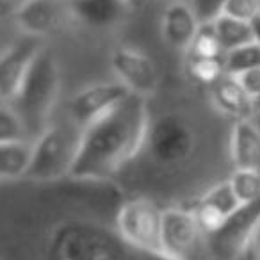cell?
<instances>
[{
    "mask_svg": "<svg viewBox=\"0 0 260 260\" xmlns=\"http://www.w3.org/2000/svg\"><path fill=\"white\" fill-rule=\"evenodd\" d=\"M61 89V72L55 55L48 48H41L30 64L27 77L8 105L20 116L25 132L40 138L48 128V121L57 104Z\"/></svg>",
    "mask_w": 260,
    "mask_h": 260,
    "instance_id": "3",
    "label": "cell"
},
{
    "mask_svg": "<svg viewBox=\"0 0 260 260\" xmlns=\"http://www.w3.org/2000/svg\"><path fill=\"white\" fill-rule=\"evenodd\" d=\"M223 15L241 20V22L253 23L260 16V9L255 0H228V4L223 9Z\"/></svg>",
    "mask_w": 260,
    "mask_h": 260,
    "instance_id": "25",
    "label": "cell"
},
{
    "mask_svg": "<svg viewBox=\"0 0 260 260\" xmlns=\"http://www.w3.org/2000/svg\"><path fill=\"white\" fill-rule=\"evenodd\" d=\"M162 249L170 260H212L209 232L189 207L164 209Z\"/></svg>",
    "mask_w": 260,
    "mask_h": 260,
    "instance_id": "7",
    "label": "cell"
},
{
    "mask_svg": "<svg viewBox=\"0 0 260 260\" xmlns=\"http://www.w3.org/2000/svg\"><path fill=\"white\" fill-rule=\"evenodd\" d=\"M253 119H255V123H256V125L260 126V114H256V116H255V118H253Z\"/></svg>",
    "mask_w": 260,
    "mask_h": 260,
    "instance_id": "30",
    "label": "cell"
},
{
    "mask_svg": "<svg viewBox=\"0 0 260 260\" xmlns=\"http://www.w3.org/2000/svg\"><path fill=\"white\" fill-rule=\"evenodd\" d=\"M187 70L194 80L202 84H216L223 75H226L223 57H191L187 55Z\"/></svg>",
    "mask_w": 260,
    "mask_h": 260,
    "instance_id": "22",
    "label": "cell"
},
{
    "mask_svg": "<svg viewBox=\"0 0 260 260\" xmlns=\"http://www.w3.org/2000/svg\"><path fill=\"white\" fill-rule=\"evenodd\" d=\"M242 260H260V221L255 228V234H253L251 241H249L246 253L242 256Z\"/></svg>",
    "mask_w": 260,
    "mask_h": 260,
    "instance_id": "28",
    "label": "cell"
},
{
    "mask_svg": "<svg viewBox=\"0 0 260 260\" xmlns=\"http://www.w3.org/2000/svg\"><path fill=\"white\" fill-rule=\"evenodd\" d=\"M237 79H239V82L242 84V87L246 89V93L251 96V100H255L260 93V68L242 73Z\"/></svg>",
    "mask_w": 260,
    "mask_h": 260,
    "instance_id": "27",
    "label": "cell"
},
{
    "mask_svg": "<svg viewBox=\"0 0 260 260\" xmlns=\"http://www.w3.org/2000/svg\"><path fill=\"white\" fill-rule=\"evenodd\" d=\"M200 27L202 23L194 9L185 2H175L168 6L162 15V38L173 48L187 52L196 34L200 32Z\"/></svg>",
    "mask_w": 260,
    "mask_h": 260,
    "instance_id": "13",
    "label": "cell"
},
{
    "mask_svg": "<svg viewBox=\"0 0 260 260\" xmlns=\"http://www.w3.org/2000/svg\"><path fill=\"white\" fill-rule=\"evenodd\" d=\"M68 4L72 16L94 29L119 23L130 8L125 0H68Z\"/></svg>",
    "mask_w": 260,
    "mask_h": 260,
    "instance_id": "16",
    "label": "cell"
},
{
    "mask_svg": "<svg viewBox=\"0 0 260 260\" xmlns=\"http://www.w3.org/2000/svg\"><path fill=\"white\" fill-rule=\"evenodd\" d=\"M255 2H256V6H258V9H260V0H255Z\"/></svg>",
    "mask_w": 260,
    "mask_h": 260,
    "instance_id": "32",
    "label": "cell"
},
{
    "mask_svg": "<svg viewBox=\"0 0 260 260\" xmlns=\"http://www.w3.org/2000/svg\"><path fill=\"white\" fill-rule=\"evenodd\" d=\"M70 13L68 0H25L15 11V20L29 36L55 30Z\"/></svg>",
    "mask_w": 260,
    "mask_h": 260,
    "instance_id": "12",
    "label": "cell"
},
{
    "mask_svg": "<svg viewBox=\"0 0 260 260\" xmlns=\"http://www.w3.org/2000/svg\"><path fill=\"white\" fill-rule=\"evenodd\" d=\"M82 128L73 121L50 125L32 143V162L25 180L48 185L68 180L79 153Z\"/></svg>",
    "mask_w": 260,
    "mask_h": 260,
    "instance_id": "4",
    "label": "cell"
},
{
    "mask_svg": "<svg viewBox=\"0 0 260 260\" xmlns=\"http://www.w3.org/2000/svg\"><path fill=\"white\" fill-rule=\"evenodd\" d=\"M125 2H126V4H128V6H132V4H134V2H138V0H125Z\"/></svg>",
    "mask_w": 260,
    "mask_h": 260,
    "instance_id": "31",
    "label": "cell"
},
{
    "mask_svg": "<svg viewBox=\"0 0 260 260\" xmlns=\"http://www.w3.org/2000/svg\"><path fill=\"white\" fill-rule=\"evenodd\" d=\"M253 32H255V41L260 45V16L253 22Z\"/></svg>",
    "mask_w": 260,
    "mask_h": 260,
    "instance_id": "29",
    "label": "cell"
},
{
    "mask_svg": "<svg viewBox=\"0 0 260 260\" xmlns=\"http://www.w3.org/2000/svg\"><path fill=\"white\" fill-rule=\"evenodd\" d=\"M70 180L8 207L0 260H170L123 239L116 216L125 196L109 182Z\"/></svg>",
    "mask_w": 260,
    "mask_h": 260,
    "instance_id": "1",
    "label": "cell"
},
{
    "mask_svg": "<svg viewBox=\"0 0 260 260\" xmlns=\"http://www.w3.org/2000/svg\"><path fill=\"white\" fill-rule=\"evenodd\" d=\"M34 145L23 141L0 143V177L4 182L25 180L32 162Z\"/></svg>",
    "mask_w": 260,
    "mask_h": 260,
    "instance_id": "17",
    "label": "cell"
},
{
    "mask_svg": "<svg viewBox=\"0 0 260 260\" xmlns=\"http://www.w3.org/2000/svg\"><path fill=\"white\" fill-rule=\"evenodd\" d=\"M164 207L148 196H128L116 216V226L125 241L153 255H162Z\"/></svg>",
    "mask_w": 260,
    "mask_h": 260,
    "instance_id": "6",
    "label": "cell"
},
{
    "mask_svg": "<svg viewBox=\"0 0 260 260\" xmlns=\"http://www.w3.org/2000/svg\"><path fill=\"white\" fill-rule=\"evenodd\" d=\"M224 68H226V75L234 77L260 68V45L253 41L244 47L226 52L224 54Z\"/></svg>",
    "mask_w": 260,
    "mask_h": 260,
    "instance_id": "20",
    "label": "cell"
},
{
    "mask_svg": "<svg viewBox=\"0 0 260 260\" xmlns=\"http://www.w3.org/2000/svg\"><path fill=\"white\" fill-rule=\"evenodd\" d=\"M150 116L146 100L130 93L121 104L82 130L73 180L109 182L145 150Z\"/></svg>",
    "mask_w": 260,
    "mask_h": 260,
    "instance_id": "2",
    "label": "cell"
},
{
    "mask_svg": "<svg viewBox=\"0 0 260 260\" xmlns=\"http://www.w3.org/2000/svg\"><path fill=\"white\" fill-rule=\"evenodd\" d=\"M194 202H202V203H205V205L212 207L214 210H217V212L226 217V219L242 205L237 196H235L234 189H232L228 180L217 182V184L210 185V187L205 189V191L200 194V198L194 200Z\"/></svg>",
    "mask_w": 260,
    "mask_h": 260,
    "instance_id": "19",
    "label": "cell"
},
{
    "mask_svg": "<svg viewBox=\"0 0 260 260\" xmlns=\"http://www.w3.org/2000/svg\"><path fill=\"white\" fill-rule=\"evenodd\" d=\"M128 94L130 91L121 82L91 84L70 100V121L84 130L109 111H112L118 104H121Z\"/></svg>",
    "mask_w": 260,
    "mask_h": 260,
    "instance_id": "9",
    "label": "cell"
},
{
    "mask_svg": "<svg viewBox=\"0 0 260 260\" xmlns=\"http://www.w3.org/2000/svg\"><path fill=\"white\" fill-rule=\"evenodd\" d=\"M212 100L221 112L234 118L235 121L255 118L251 96L234 75H223L216 84H212Z\"/></svg>",
    "mask_w": 260,
    "mask_h": 260,
    "instance_id": "15",
    "label": "cell"
},
{
    "mask_svg": "<svg viewBox=\"0 0 260 260\" xmlns=\"http://www.w3.org/2000/svg\"><path fill=\"white\" fill-rule=\"evenodd\" d=\"M212 27H214V30H216V36H217V40H219L221 47H223L224 54L255 41L253 23L241 22V20L221 15L212 22Z\"/></svg>",
    "mask_w": 260,
    "mask_h": 260,
    "instance_id": "18",
    "label": "cell"
},
{
    "mask_svg": "<svg viewBox=\"0 0 260 260\" xmlns=\"http://www.w3.org/2000/svg\"><path fill=\"white\" fill-rule=\"evenodd\" d=\"M187 55L191 57H223L224 50L216 36L212 23H203L200 32L196 34L194 41L189 47Z\"/></svg>",
    "mask_w": 260,
    "mask_h": 260,
    "instance_id": "23",
    "label": "cell"
},
{
    "mask_svg": "<svg viewBox=\"0 0 260 260\" xmlns=\"http://www.w3.org/2000/svg\"><path fill=\"white\" fill-rule=\"evenodd\" d=\"M260 221V200L241 205L216 232L209 234L212 260H242Z\"/></svg>",
    "mask_w": 260,
    "mask_h": 260,
    "instance_id": "8",
    "label": "cell"
},
{
    "mask_svg": "<svg viewBox=\"0 0 260 260\" xmlns=\"http://www.w3.org/2000/svg\"><path fill=\"white\" fill-rule=\"evenodd\" d=\"M228 182L242 205L260 200V170H235Z\"/></svg>",
    "mask_w": 260,
    "mask_h": 260,
    "instance_id": "21",
    "label": "cell"
},
{
    "mask_svg": "<svg viewBox=\"0 0 260 260\" xmlns=\"http://www.w3.org/2000/svg\"><path fill=\"white\" fill-rule=\"evenodd\" d=\"M41 45L34 38L20 41L2 54L0 61V94L4 104H8L16 94L18 87L22 86L23 79L30 70V64L40 54Z\"/></svg>",
    "mask_w": 260,
    "mask_h": 260,
    "instance_id": "11",
    "label": "cell"
},
{
    "mask_svg": "<svg viewBox=\"0 0 260 260\" xmlns=\"http://www.w3.org/2000/svg\"><path fill=\"white\" fill-rule=\"evenodd\" d=\"M230 155L235 170H260V126L255 119L235 121L230 136Z\"/></svg>",
    "mask_w": 260,
    "mask_h": 260,
    "instance_id": "14",
    "label": "cell"
},
{
    "mask_svg": "<svg viewBox=\"0 0 260 260\" xmlns=\"http://www.w3.org/2000/svg\"><path fill=\"white\" fill-rule=\"evenodd\" d=\"M189 4L194 9L200 23L203 25V23H212L217 16L223 15V9L228 4V0H189Z\"/></svg>",
    "mask_w": 260,
    "mask_h": 260,
    "instance_id": "26",
    "label": "cell"
},
{
    "mask_svg": "<svg viewBox=\"0 0 260 260\" xmlns=\"http://www.w3.org/2000/svg\"><path fill=\"white\" fill-rule=\"evenodd\" d=\"M25 136V126L20 116L8 104H4L0 109V143L23 141Z\"/></svg>",
    "mask_w": 260,
    "mask_h": 260,
    "instance_id": "24",
    "label": "cell"
},
{
    "mask_svg": "<svg viewBox=\"0 0 260 260\" xmlns=\"http://www.w3.org/2000/svg\"><path fill=\"white\" fill-rule=\"evenodd\" d=\"M111 64L119 82L130 91L146 98L159 87V70L155 62L134 47H119L112 52Z\"/></svg>",
    "mask_w": 260,
    "mask_h": 260,
    "instance_id": "10",
    "label": "cell"
},
{
    "mask_svg": "<svg viewBox=\"0 0 260 260\" xmlns=\"http://www.w3.org/2000/svg\"><path fill=\"white\" fill-rule=\"evenodd\" d=\"M194 130L185 116L164 112L159 118L150 119L145 150L157 166H180L194 152Z\"/></svg>",
    "mask_w": 260,
    "mask_h": 260,
    "instance_id": "5",
    "label": "cell"
}]
</instances>
